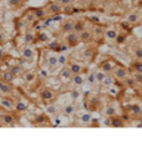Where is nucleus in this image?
<instances>
[{"mask_svg":"<svg viewBox=\"0 0 142 146\" xmlns=\"http://www.w3.org/2000/svg\"><path fill=\"white\" fill-rule=\"evenodd\" d=\"M39 96H40L41 101L48 105V104H51V102L56 99V92L54 90H51L50 88H44L40 92H39Z\"/></svg>","mask_w":142,"mask_h":146,"instance_id":"f257e3e1","label":"nucleus"},{"mask_svg":"<svg viewBox=\"0 0 142 146\" xmlns=\"http://www.w3.org/2000/svg\"><path fill=\"white\" fill-rule=\"evenodd\" d=\"M46 14L55 15V14H61V4L59 1H50L45 8Z\"/></svg>","mask_w":142,"mask_h":146,"instance_id":"f03ea898","label":"nucleus"},{"mask_svg":"<svg viewBox=\"0 0 142 146\" xmlns=\"http://www.w3.org/2000/svg\"><path fill=\"white\" fill-rule=\"evenodd\" d=\"M66 42H67V46L69 48H75L80 44V38H79V34L75 31H71V33H67V36H66Z\"/></svg>","mask_w":142,"mask_h":146,"instance_id":"7ed1b4c3","label":"nucleus"},{"mask_svg":"<svg viewBox=\"0 0 142 146\" xmlns=\"http://www.w3.org/2000/svg\"><path fill=\"white\" fill-rule=\"evenodd\" d=\"M71 76H72V72L70 70V68L64 65V68H62L60 70V72H59V78H60V80L64 81V82H67V81H70Z\"/></svg>","mask_w":142,"mask_h":146,"instance_id":"20e7f679","label":"nucleus"},{"mask_svg":"<svg viewBox=\"0 0 142 146\" xmlns=\"http://www.w3.org/2000/svg\"><path fill=\"white\" fill-rule=\"evenodd\" d=\"M69 68H70L72 74H82V72L87 74L89 72V69L86 66H81L80 64H77V62H71V64L69 65Z\"/></svg>","mask_w":142,"mask_h":146,"instance_id":"39448f33","label":"nucleus"},{"mask_svg":"<svg viewBox=\"0 0 142 146\" xmlns=\"http://www.w3.org/2000/svg\"><path fill=\"white\" fill-rule=\"evenodd\" d=\"M14 91V88L10 82H5L3 80H0V94L1 95H9Z\"/></svg>","mask_w":142,"mask_h":146,"instance_id":"423d86ee","label":"nucleus"},{"mask_svg":"<svg viewBox=\"0 0 142 146\" xmlns=\"http://www.w3.org/2000/svg\"><path fill=\"white\" fill-rule=\"evenodd\" d=\"M114 75L115 78L118 79V80H124L125 76L128 75V70L126 68H124V66H118V68H114Z\"/></svg>","mask_w":142,"mask_h":146,"instance_id":"0eeeda50","label":"nucleus"},{"mask_svg":"<svg viewBox=\"0 0 142 146\" xmlns=\"http://www.w3.org/2000/svg\"><path fill=\"white\" fill-rule=\"evenodd\" d=\"M127 110L131 112V115L133 117H138V116L142 115V108L138 104H132V105H127L126 106Z\"/></svg>","mask_w":142,"mask_h":146,"instance_id":"6e6552de","label":"nucleus"},{"mask_svg":"<svg viewBox=\"0 0 142 146\" xmlns=\"http://www.w3.org/2000/svg\"><path fill=\"white\" fill-rule=\"evenodd\" d=\"M0 105L5 110H9V111L14 110V101L10 98H1L0 99Z\"/></svg>","mask_w":142,"mask_h":146,"instance_id":"1a4fd4ad","label":"nucleus"},{"mask_svg":"<svg viewBox=\"0 0 142 146\" xmlns=\"http://www.w3.org/2000/svg\"><path fill=\"white\" fill-rule=\"evenodd\" d=\"M124 125H125L124 119L120 117V116H117V114L110 117V126L111 127H122Z\"/></svg>","mask_w":142,"mask_h":146,"instance_id":"9d476101","label":"nucleus"},{"mask_svg":"<svg viewBox=\"0 0 142 146\" xmlns=\"http://www.w3.org/2000/svg\"><path fill=\"white\" fill-rule=\"evenodd\" d=\"M98 69L102 70L104 72H106V74H110V72L114 71V65H112L108 60H104L100 65H98Z\"/></svg>","mask_w":142,"mask_h":146,"instance_id":"9b49d317","label":"nucleus"},{"mask_svg":"<svg viewBox=\"0 0 142 146\" xmlns=\"http://www.w3.org/2000/svg\"><path fill=\"white\" fill-rule=\"evenodd\" d=\"M1 121H3V124L6 126H13L15 124V117H14V115L8 112V114H4L1 116Z\"/></svg>","mask_w":142,"mask_h":146,"instance_id":"f8f14e48","label":"nucleus"},{"mask_svg":"<svg viewBox=\"0 0 142 146\" xmlns=\"http://www.w3.org/2000/svg\"><path fill=\"white\" fill-rule=\"evenodd\" d=\"M0 80L5 81V82H10L11 84V82L15 80V76L10 70H6V71L1 72V75H0Z\"/></svg>","mask_w":142,"mask_h":146,"instance_id":"ddd939ff","label":"nucleus"},{"mask_svg":"<svg viewBox=\"0 0 142 146\" xmlns=\"http://www.w3.org/2000/svg\"><path fill=\"white\" fill-rule=\"evenodd\" d=\"M32 15L35 16V19H38V20H41V19H44L46 16V10L45 8H34L31 10Z\"/></svg>","mask_w":142,"mask_h":146,"instance_id":"4468645a","label":"nucleus"},{"mask_svg":"<svg viewBox=\"0 0 142 146\" xmlns=\"http://www.w3.org/2000/svg\"><path fill=\"white\" fill-rule=\"evenodd\" d=\"M70 81L75 86H80V85H82L85 82V78L82 76V74H72Z\"/></svg>","mask_w":142,"mask_h":146,"instance_id":"2eb2a0df","label":"nucleus"},{"mask_svg":"<svg viewBox=\"0 0 142 146\" xmlns=\"http://www.w3.org/2000/svg\"><path fill=\"white\" fill-rule=\"evenodd\" d=\"M61 30H62V33H65V34L74 31V21L70 20V19H69V20H65L64 23H62Z\"/></svg>","mask_w":142,"mask_h":146,"instance_id":"dca6fc26","label":"nucleus"},{"mask_svg":"<svg viewBox=\"0 0 142 146\" xmlns=\"http://www.w3.org/2000/svg\"><path fill=\"white\" fill-rule=\"evenodd\" d=\"M21 55H22V58L25 59V60H28V61H31L32 59H34V50L30 48H24L21 50Z\"/></svg>","mask_w":142,"mask_h":146,"instance_id":"f3484780","label":"nucleus"},{"mask_svg":"<svg viewBox=\"0 0 142 146\" xmlns=\"http://www.w3.org/2000/svg\"><path fill=\"white\" fill-rule=\"evenodd\" d=\"M34 124L35 125H49V117L45 114H40L35 117Z\"/></svg>","mask_w":142,"mask_h":146,"instance_id":"a211bd4d","label":"nucleus"},{"mask_svg":"<svg viewBox=\"0 0 142 146\" xmlns=\"http://www.w3.org/2000/svg\"><path fill=\"white\" fill-rule=\"evenodd\" d=\"M79 38H80V41H82V42H89V41H91L92 35H91V33L89 30L84 29V30L79 34Z\"/></svg>","mask_w":142,"mask_h":146,"instance_id":"6ab92c4d","label":"nucleus"},{"mask_svg":"<svg viewBox=\"0 0 142 146\" xmlns=\"http://www.w3.org/2000/svg\"><path fill=\"white\" fill-rule=\"evenodd\" d=\"M91 119H92V115L90 114V112H81V114L79 115V120H80L84 125H89V124H90Z\"/></svg>","mask_w":142,"mask_h":146,"instance_id":"aec40b11","label":"nucleus"},{"mask_svg":"<svg viewBox=\"0 0 142 146\" xmlns=\"http://www.w3.org/2000/svg\"><path fill=\"white\" fill-rule=\"evenodd\" d=\"M98 105H100V100L95 96V98H91V99H89V104H87V108L90 109V110H97V108H98Z\"/></svg>","mask_w":142,"mask_h":146,"instance_id":"412c9836","label":"nucleus"},{"mask_svg":"<svg viewBox=\"0 0 142 146\" xmlns=\"http://www.w3.org/2000/svg\"><path fill=\"white\" fill-rule=\"evenodd\" d=\"M126 20L130 23L131 25H136V24H138V21H140V15H138L137 13H131V14L127 15Z\"/></svg>","mask_w":142,"mask_h":146,"instance_id":"4be33fe9","label":"nucleus"},{"mask_svg":"<svg viewBox=\"0 0 142 146\" xmlns=\"http://www.w3.org/2000/svg\"><path fill=\"white\" fill-rule=\"evenodd\" d=\"M48 65L50 68V70H54V69L57 66V56L56 55H50L48 58Z\"/></svg>","mask_w":142,"mask_h":146,"instance_id":"5701e85b","label":"nucleus"},{"mask_svg":"<svg viewBox=\"0 0 142 146\" xmlns=\"http://www.w3.org/2000/svg\"><path fill=\"white\" fill-rule=\"evenodd\" d=\"M106 75H107L106 72H104L102 70H100V69H98V70L95 71V81H96L97 84H101L102 80L106 78Z\"/></svg>","mask_w":142,"mask_h":146,"instance_id":"b1692460","label":"nucleus"},{"mask_svg":"<svg viewBox=\"0 0 142 146\" xmlns=\"http://www.w3.org/2000/svg\"><path fill=\"white\" fill-rule=\"evenodd\" d=\"M35 36H36V39H38V40L40 41V42H49V41H50V36L46 34L45 31L38 33V34H36Z\"/></svg>","mask_w":142,"mask_h":146,"instance_id":"393cba45","label":"nucleus"},{"mask_svg":"<svg viewBox=\"0 0 142 146\" xmlns=\"http://www.w3.org/2000/svg\"><path fill=\"white\" fill-rule=\"evenodd\" d=\"M85 29V23L82 20H76L74 21V31L77 33V34H80V33Z\"/></svg>","mask_w":142,"mask_h":146,"instance_id":"a878e982","label":"nucleus"},{"mask_svg":"<svg viewBox=\"0 0 142 146\" xmlns=\"http://www.w3.org/2000/svg\"><path fill=\"white\" fill-rule=\"evenodd\" d=\"M124 81H125V85H126L127 88H131V89H133L135 86H136V84H137V82L133 80V78H132L131 75H126V76H125Z\"/></svg>","mask_w":142,"mask_h":146,"instance_id":"bb28decb","label":"nucleus"},{"mask_svg":"<svg viewBox=\"0 0 142 146\" xmlns=\"http://www.w3.org/2000/svg\"><path fill=\"white\" fill-rule=\"evenodd\" d=\"M75 112V105L74 104H69L64 106V109H62V114L66 115V116H70Z\"/></svg>","mask_w":142,"mask_h":146,"instance_id":"cd10ccee","label":"nucleus"},{"mask_svg":"<svg viewBox=\"0 0 142 146\" xmlns=\"http://www.w3.org/2000/svg\"><path fill=\"white\" fill-rule=\"evenodd\" d=\"M24 41H25V44H32V42H35L36 41V36L34 33H26L25 36H24Z\"/></svg>","mask_w":142,"mask_h":146,"instance_id":"c85d7f7f","label":"nucleus"},{"mask_svg":"<svg viewBox=\"0 0 142 146\" xmlns=\"http://www.w3.org/2000/svg\"><path fill=\"white\" fill-rule=\"evenodd\" d=\"M26 109H28V105H26L24 101H18L16 104H14V110L19 111V112H24Z\"/></svg>","mask_w":142,"mask_h":146,"instance_id":"c756f323","label":"nucleus"},{"mask_svg":"<svg viewBox=\"0 0 142 146\" xmlns=\"http://www.w3.org/2000/svg\"><path fill=\"white\" fill-rule=\"evenodd\" d=\"M36 76H39L40 79H48L49 76H50V70L49 69H40V70L38 71V74H36Z\"/></svg>","mask_w":142,"mask_h":146,"instance_id":"7c9ffc66","label":"nucleus"},{"mask_svg":"<svg viewBox=\"0 0 142 146\" xmlns=\"http://www.w3.org/2000/svg\"><path fill=\"white\" fill-rule=\"evenodd\" d=\"M131 68H132V70L133 71H137V72H141L142 74V60L133 61L132 62V65H131Z\"/></svg>","mask_w":142,"mask_h":146,"instance_id":"2f4dec72","label":"nucleus"},{"mask_svg":"<svg viewBox=\"0 0 142 146\" xmlns=\"http://www.w3.org/2000/svg\"><path fill=\"white\" fill-rule=\"evenodd\" d=\"M116 114H117V111H116V109H115V106L108 105L107 108H105V115H106L107 117H111V116H114Z\"/></svg>","mask_w":142,"mask_h":146,"instance_id":"473e14b6","label":"nucleus"},{"mask_svg":"<svg viewBox=\"0 0 142 146\" xmlns=\"http://www.w3.org/2000/svg\"><path fill=\"white\" fill-rule=\"evenodd\" d=\"M126 39H127V35L124 34V33H121V34H117V36L115 38V41H116L117 45H122V44H125Z\"/></svg>","mask_w":142,"mask_h":146,"instance_id":"72a5a7b5","label":"nucleus"},{"mask_svg":"<svg viewBox=\"0 0 142 146\" xmlns=\"http://www.w3.org/2000/svg\"><path fill=\"white\" fill-rule=\"evenodd\" d=\"M8 3H9V5L14 9V10H16V9L20 8V6L22 5L24 0H8Z\"/></svg>","mask_w":142,"mask_h":146,"instance_id":"f704fd0d","label":"nucleus"},{"mask_svg":"<svg viewBox=\"0 0 142 146\" xmlns=\"http://www.w3.org/2000/svg\"><path fill=\"white\" fill-rule=\"evenodd\" d=\"M36 79V74L35 72H25L24 74V81L25 82H32Z\"/></svg>","mask_w":142,"mask_h":146,"instance_id":"c9c22d12","label":"nucleus"},{"mask_svg":"<svg viewBox=\"0 0 142 146\" xmlns=\"http://www.w3.org/2000/svg\"><path fill=\"white\" fill-rule=\"evenodd\" d=\"M133 56L137 60H142V45H138L133 50Z\"/></svg>","mask_w":142,"mask_h":146,"instance_id":"e433bc0d","label":"nucleus"},{"mask_svg":"<svg viewBox=\"0 0 142 146\" xmlns=\"http://www.w3.org/2000/svg\"><path fill=\"white\" fill-rule=\"evenodd\" d=\"M131 76L133 78V80L137 82V84H142V74L141 72H137V71H131Z\"/></svg>","mask_w":142,"mask_h":146,"instance_id":"4c0bfd02","label":"nucleus"},{"mask_svg":"<svg viewBox=\"0 0 142 146\" xmlns=\"http://www.w3.org/2000/svg\"><path fill=\"white\" fill-rule=\"evenodd\" d=\"M101 84L104 85L105 88H110V86L114 84V78H112V76H107V75H106V78L102 80Z\"/></svg>","mask_w":142,"mask_h":146,"instance_id":"58836bf2","label":"nucleus"},{"mask_svg":"<svg viewBox=\"0 0 142 146\" xmlns=\"http://www.w3.org/2000/svg\"><path fill=\"white\" fill-rule=\"evenodd\" d=\"M10 71L14 74V76L16 78V76H20L22 74V69L20 68V66H18V65H14V66H11L10 68Z\"/></svg>","mask_w":142,"mask_h":146,"instance_id":"ea45409f","label":"nucleus"},{"mask_svg":"<svg viewBox=\"0 0 142 146\" xmlns=\"http://www.w3.org/2000/svg\"><path fill=\"white\" fill-rule=\"evenodd\" d=\"M118 33L115 30V29H108V30H106V36L107 39H111V40H115V38L117 36Z\"/></svg>","mask_w":142,"mask_h":146,"instance_id":"a19ab883","label":"nucleus"},{"mask_svg":"<svg viewBox=\"0 0 142 146\" xmlns=\"http://www.w3.org/2000/svg\"><path fill=\"white\" fill-rule=\"evenodd\" d=\"M59 46H60V42L59 41H50L48 49L49 50H51V51H59Z\"/></svg>","mask_w":142,"mask_h":146,"instance_id":"79ce46f5","label":"nucleus"},{"mask_svg":"<svg viewBox=\"0 0 142 146\" xmlns=\"http://www.w3.org/2000/svg\"><path fill=\"white\" fill-rule=\"evenodd\" d=\"M66 61H67V58H66V55L61 54V55L57 56V65L64 66V65H66Z\"/></svg>","mask_w":142,"mask_h":146,"instance_id":"37998d69","label":"nucleus"},{"mask_svg":"<svg viewBox=\"0 0 142 146\" xmlns=\"http://www.w3.org/2000/svg\"><path fill=\"white\" fill-rule=\"evenodd\" d=\"M85 81H87L89 84H95V71H90V74H89V76H87V79H85Z\"/></svg>","mask_w":142,"mask_h":146,"instance_id":"c03bdc74","label":"nucleus"},{"mask_svg":"<svg viewBox=\"0 0 142 146\" xmlns=\"http://www.w3.org/2000/svg\"><path fill=\"white\" fill-rule=\"evenodd\" d=\"M120 25H121V28L124 29V30L131 31V24H130V23H128L127 20H125V21H121V23H120Z\"/></svg>","mask_w":142,"mask_h":146,"instance_id":"a18cd8bd","label":"nucleus"},{"mask_svg":"<svg viewBox=\"0 0 142 146\" xmlns=\"http://www.w3.org/2000/svg\"><path fill=\"white\" fill-rule=\"evenodd\" d=\"M70 96H71L72 100H76V99L80 98V91H79V90H72L70 92Z\"/></svg>","mask_w":142,"mask_h":146,"instance_id":"49530a36","label":"nucleus"},{"mask_svg":"<svg viewBox=\"0 0 142 146\" xmlns=\"http://www.w3.org/2000/svg\"><path fill=\"white\" fill-rule=\"evenodd\" d=\"M91 54H92V52H91V50H90V49H85V50L82 51V56H84L85 59L90 58V56H91Z\"/></svg>","mask_w":142,"mask_h":146,"instance_id":"de8ad7c7","label":"nucleus"},{"mask_svg":"<svg viewBox=\"0 0 142 146\" xmlns=\"http://www.w3.org/2000/svg\"><path fill=\"white\" fill-rule=\"evenodd\" d=\"M61 19H62L61 14H55V15H52V16H51L50 20H52V21H61Z\"/></svg>","mask_w":142,"mask_h":146,"instance_id":"09e8293b","label":"nucleus"},{"mask_svg":"<svg viewBox=\"0 0 142 146\" xmlns=\"http://www.w3.org/2000/svg\"><path fill=\"white\" fill-rule=\"evenodd\" d=\"M59 3H60L61 5H65V6H67V5H70L71 3H72V0H57Z\"/></svg>","mask_w":142,"mask_h":146,"instance_id":"8fccbe9b","label":"nucleus"},{"mask_svg":"<svg viewBox=\"0 0 142 146\" xmlns=\"http://www.w3.org/2000/svg\"><path fill=\"white\" fill-rule=\"evenodd\" d=\"M90 20L92 23H100V18H98L97 15H91L90 16Z\"/></svg>","mask_w":142,"mask_h":146,"instance_id":"3c124183","label":"nucleus"},{"mask_svg":"<svg viewBox=\"0 0 142 146\" xmlns=\"http://www.w3.org/2000/svg\"><path fill=\"white\" fill-rule=\"evenodd\" d=\"M69 49L67 44H60V46H59V51H66Z\"/></svg>","mask_w":142,"mask_h":146,"instance_id":"603ef678","label":"nucleus"},{"mask_svg":"<svg viewBox=\"0 0 142 146\" xmlns=\"http://www.w3.org/2000/svg\"><path fill=\"white\" fill-rule=\"evenodd\" d=\"M46 111H48L49 114H56V110H55L54 106H49V108L46 109Z\"/></svg>","mask_w":142,"mask_h":146,"instance_id":"864d4df0","label":"nucleus"},{"mask_svg":"<svg viewBox=\"0 0 142 146\" xmlns=\"http://www.w3.org/2000/svg\"><path fill=\"white\" fill-rule=\"evenodd\" d=\"M4 42H5V35L0 31V45H3Z\"/></svg>","mask_w":142,"mask_h":146,"instance_id":"5fc2aeb1","label":"nucleus"},{"mask_svg":"<svg viewBox=\"0 0 142 146\" xmlns=\"http://www.w3.org/2000/svg\"><path fill=\"white\" fill-rule=\"evenodd\" d=\"M137 127H142V119H138V122L136 124Z\"/></svg>","mask_w":142,"mask_h":146,"instance_id":"6e6d98bb","label":"nucleus"}]
</instances>
